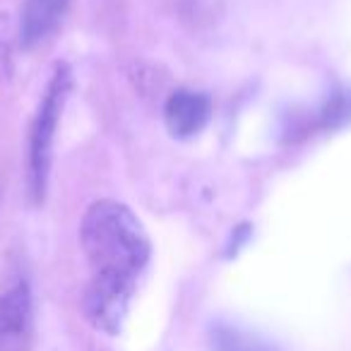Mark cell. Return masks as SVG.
Here are the masks:
<instances>
[{"label": "cell", "mask_w": 351, "mask_h": 351, "mask_svg": "<svg viewBox=\"0 0 351 351\" xmlns=\"http://www.w3.org/2000/svg\"><path fill=\"white\" fill-rule=\"evenodd\" d=\"M80 241L94 279L135 287L152 258V241L137 215L108 197L92 202L84 212Z\"/></svg>", "instance_id": "1"}, {"label": "cell", "mask_w": 351, "mask_h": 351, "mask_svg": "<svg viewBox=\"0 0 351 351\" xmlns=\"http://www.w3.org/2000/svg\"><path fill=\"white\" fill-rule=\"evenodd\" d=\"M70 92H73V70H70L68 63H56L29 128L27 186H29V195L34 205H41L46 200L51 161H53L56 130H58L60 116H63V108L68 104Z\"/></svg>", "instance_id": "2"}, {"label": "cell", "mask_w": 351, "mask_h": 351, "mask_svg": "<svg viewBox=\"0 0 351 351\" xmlns=\"http://www.w3.org/2000/svg\"><path fill=\"white\" fill-rule=\"evenodd\" d=\"M135 287L132 284L108 282V279H89L82 296V313L89 325L106 335H121Z\"/></svg>", "instance_id": "3"}, {"label": "cell", "mask_w": 351, "mask_h": 351, "mask_svg": "<svg viewBox=\"0 0 351 351\" xmlns=\"http://www.w3.org/2000/svg\"><path fill=\"white\" fill-rule=\"evenodd\" d=\"M212 118V99L205 92L195 89H173L164 101V123L166 130L178 140L195 137L205 130Z\"/></svg>", "instance_id": "4"}, {"label": "cell", "mask_w": 351, "mask_h": 351, "mask_svg": "<svg viewBox=\"0 0 351 351\" xmlns=\"http://www.w3.org/2000/svg\"><path fill=\"white\" fill-rule=\"evenodd\" d=\"M70 0H25L20 12V46L25 51L44 44L63 22Z\"/></svg>", "instance_id": "5"}, {"label": "cell", "mask_w": 351, "mask_h": 351, "mask_svg": "<svg viewBox=\"0 0 351 351\" xmlns=\"http://www.w3.org/2000/svg\"><path fill=\"white\" fill-rule=\"evenodd\" d=\"M32 325V291L25 282L0 293V341L17 346Z\"/></svg>", "instance_id": "6"}, {"label": "cell", "mask_w": 351, "mask_h": 351, "mask_svg": "<svg viewBox=\"0 0 351 351\" xmlns=\"http://www.w3.org/2000/svg\"><path fill=\"white\" fill-rule=\"evenodd\" d=\"M210 349L212 351H279L277 346L269 344L263 337L250 335V332L239 330V327L224 325V322L212 327Z\"/></svg>", "instance_id": "7"}, {"label": "cell", "mask_w": 351, "mask_h": 351, "mask_svg": "<svg viewBox=\"0 0 351 351\" xmlns=\"http://www.w3.org/2000/svg\"><path fill=\"white\" fill-rule=\"evenodd\" d=\"M351 125V89L335 92L317 113V128L322 130H341Z\"/></svg>", "instance_id": "8"}, {"label": "cell", "mask_w": 351, "mask_h": 351, "mask_svg": "<svg viewBox=\"0 0 351 351\" xmlns=\"http://www.w3.org/2000/svg\"><path fill=\"white\" fill-rule=\"evenodd\" d=\"M248 239H250V226L248 224L236 226V229L231 231L229 243H226V258H234V255H239V250L248 243Z\"/></svg>", "instance_id": "9"}]
</instances>
